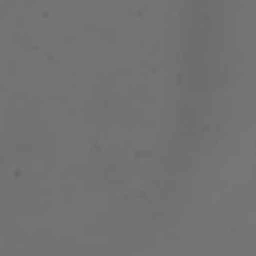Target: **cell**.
Here are the masks:
<instances>
[]
</instances>
